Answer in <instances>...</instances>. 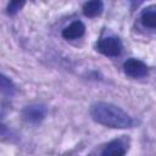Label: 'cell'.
<instances>
[{"instance_id": "1", "label": "cell", "mask_w": 156, "mask_h": 156, "mask_svg": "<svg viewBox=\"0 0 156 156\" xmlns=\"http://www.w3.org/2000/svg\"><path fill=\"white\" fill-rule=\"evenodd\" d=\"M90 116L96 123L108 128L124 129L133 127L132 117L124 110L111 102L99 101L93 104L90 107Z\"/></svg>"}, {"instance_id": "2", "label": "cell", "mask_w": 156, "mask_h": 156, "mask_svg": "<svg viewBox=\"0 0 156 156\" xmlns=\"http://www.w3.org/2000/svg\"><path fill=\"white\" fill-rule=\"evenodd\" d=\"M98 51L105 56H118L122 51V41L117 37H106L98 41Z\"/></svg>"}, {"instance_id": "3", "label": "cell", "mask_w": 156, "mask_h": 156, "mask_svg": "<svg viewBox=\"0 0 156 156\" xmlns=\"http://www.w3.org/2000/svg\"><path fill=\"white\" fill-rule=\"evenodd\" d=\"M48 115V108L45 105L41 104H33L29 106H26L22 111V117L28 123H40Z\"/></svg>"}, {"instance_id": "4", "label": "cell", "mask_w": 156, "mask_h": 156, "mask_svg": "<svg viewBox=\"0 0 156 156\" xmlns=\"http://www.w3.org/2000/svg\"><path fill=\"white\" fill-rule=\"evenodd\" d=\"M123 71L130 78H143V77L147 76L149 67L141 60H138V58H128L123 63Z\"/></svg>"}, {"instance_id": "5", "label": "cell", "mask_w": 156, "mask_h": 156, "mask_svg": "<svg viewBox=\"0 0 156 156\" xmlns=\"http://www.w3.org/2000/svg\"><path fill=\"white\" fill-rule=\"evenodd\" d=\"M128 150V143L126 138H117L105 145L101 151V156H124Z\"/></svg>"}, {"instance_id": "6", "label": "cell", "mask_w": 156, "mask_h": 156, "mask_svg": "<svg viewBox=\"0 0 156 156\" xmlns=\"http://www.w3.org/2000/svg\"><path fill=\"white\" fill-rule=\"evenodd\" d=\"M85 32V26L83 22L80 21H74L71 24H68L67 27L63 28L62 30V37L67 40H73V39H78L80 38Z\"/></svg>"}, {"instance_id": "7", "label": "cell", "mask_w": 156, "mask_h": 156, "mask_svg": "<svg viewBox=\"0 0 156 156\" xmlns=\"http://www.w3.org/2000/svg\"><path fill=\"white\" fill-rule=\"evenodd\" d=\"M104 11V2L100 0H93V1H88L83 5V13L87 17H96L100 16L101 12Z\"/></svg>"}, {"instance_id": "8", "label": "cell", "mask_w": 156, "mask_h": 156, "mask_svg": "<svg viewBox=\"0 0 156 156\" xmlns=\"http://www.w3.org/2000/svg\"><path fill=\"white\" fill-rule=\"evenodd\" d=\"M140 20L145 27L154 29L156 27V6L151 5V6L145 7L141 12Z\"/></svg>"}, {"instance_id": "9", "label": "cell", "mask_w": 156, "mask_h": 156, "mask_svg": "<svg viewBox=\"0 0 156 156\" xmlns=\"http://www.w3.org/2000/svg\"><path fill=\"white\" fill-rule=\"evenodd\" d=\"M0 93L7 96H12L16 93V85L13 82L2 73H0Z\"/></svg>"}, {"instance_id": "10", "label": "cell", "mask_w": 156, "mask_h": 156, "mask_svg": "<svg viewBox=\"0 0 156 156\" xmlns=\"http://www.w3.org/2000/svg\"><path fill=\"white\" fill-rule=\"evenodd\" d=\"M23 5H24V1H11V2H9V5H7V13L9 15H16L22 9Z\"/></svg>"}]
</instances>
